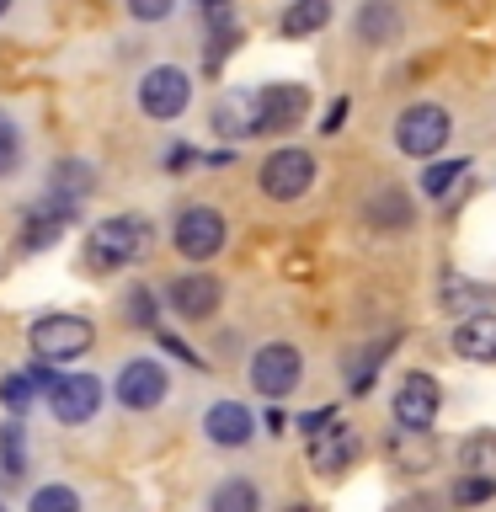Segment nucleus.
<instances>
[{"instance_id": "obj_40", "label": "nucleus", "mask_w": 496, "mask_h": 512, "mask_svg": "<svg viewBox=\"0 0 496 512\" xmlns=\"http://www.w3.org/2000/svg\"><path fill=\"white\" fill-rule=\"evenodd\" d=\"M6 11H11V0H0V16H6Z\"/></svg>"}, {"instance_id": "obj_34", "label": "nucleus", "mask_w": 496, "mask_h": 512, "mask_svg": "<svg viewBox=\"0 0 496 512\" xmlns=\"http://www.w3.org/2000/svg\"><path fill=\"white\" fill-rule=\"evenodd\" d=\"M150 336L160 342V352H171V358H182V363H192V368H203V358H198V352H192V347L182 342V336H171V331H160V326H155Z\"/></svg>"}, {"instance_id": "obj_7", "label": "nucleus", "mask_w": 496, "mask_h": 512, "mask_svg": "<svg viewBox=\"0 0 496 512\" xmlns=\"http://www.w3.org/2000/svg\"><path fill=\"white\" fill-rule=\"evenodd\" d=\"M192 107V75L182 64H155L139 75V112L155 123H176Z\"/></svg>"}, {"instance_id": "obj_33", "label": "nucleus", "mask_w": 496, "mask_h": 512, "mask_svg": "<svg viewBox=\"0 0 496 512\" xmlns=\"http://www.w3.org/2000/svg\"><path fill=\"white\" fill-rule=\"evenodd\" d=\"M123 6H128L134 22H166V16L176 11V0H123Z\"/></svg>"}, {"instance_id": "obj_17", "label": "nucleus", "mask_w": 496, "mask_h": 512, "mask_svg": "<svg viewBox=\"0 0 496 512\" xmlns=\"http://www.w3.org/2000/svg\"><path fill=\"white\" fill-rule=\"evenodd\" d=\"M400 27H406V16H400L395 0H363L358 16H352V32H358V43H368V48L400 43Z\"/></svg>"}, {"instance_id": "obj_20", "label": "nucleus", "mask_w": 496, "mask_h": 512, "mask_svg": "<svg viewBox=\"0 0 496 512\" xmlns=\"http://www.w3.org/2000/svg\"><path fill=\"white\" fill-rule=\"evenodd\" d=\"M384 459H390L395 470H432V464H438V443H432V432L395 427L390 438H384Z\"/></svg>"}, {"instance_id": "obj_22", "label": "nucleus", "mask_w": 496, "mask_h": 512, "mask_svg": "<svg viewBox=\"0 0 496 512\" xmlns=\"http://www.w3.org/2000/svg\"><path fill=\"white\" fill-rule=\"evenodd\" d=\"M203 6V22H208V43H214V59L230 54V48L246 38V27H240V11L230 0H198Z\"/></svg>"}, {"instance_id": "obj_21", "label": "nucleus", "mask_w": 496, "mask_h": 512, "mask_svg": "<svg viewBox=\"0 0 496 512\" xmlns=\"http://www.w3.org/2000/svg\"><path fill=\"white\" fill-rule=\"evenodd\" d=\"M336 16V0H288L278 11V38H315Z\"/></svg>"}, {"instance_id": "obj_30", "label": "nucleus", "mask_w": 496, "mask_h": 512, "mask_svg": "<svg viewBox=\"0 0 496 512\" xmlns=\"http://www.w3.org/2000/svg\"><path fill=\"white\" fill-rule=\"evenodd\" d=\"M123 315L134 320L139 331H155L160 326V299H155V288H144V283H134L123 294Z\"/></svg>"}, {"instance_id": "obj_8", "label": "nucleus", "mask_w": 496, "mask_h": 512, "mask_svg": "<svg viewBox=\"0 0 496 512\" xmlns=\"http://www.w3.org/2000/svg\"><path fill=\"white\" fill-rule=\"evenodd\" d=\"M304 384V352L294 342H267V347H256V358H251V390L256 395H267V400H283V395H294Z\"/></svg>"}, {"instance_id": "obj_38", "label": "nucleus", "mask_w": 496, "mask_h": 512, "mask_svg": "<svg viewBox=\"0 0 496 512\" xmlns=\"http://www.w3.org/2000/svg\"><path fill=\"white\" fill-rule=\"evenodd\" d=\"M390 512H432V496H406V502H395Z\"/></svg>"}, {"instance_id": "obj_19", "label": "nucleus", "mask_w": 496, "mask_h": 512, "mask_svg": "<svg viewBox=\"0 0 496 512\" xmlns=\"http://www.w3.org/2000/svg\"><path fill=\"white\" fill-rule=\"evenodd\" d=\"M491 299H496V288L464 278V272H448V278L438 283V304H443L448 315H459V320H464V315H486Z\"/></svg>"}, {"instance_id": "obj_18", "label": "nucleus", "mask_w": 496, "mask_h": 512, "mask_svg": "<svg viewBox=\"0 0 496 512\" xmlns=\"http://www.w3.org/2000/svg\"><path fill=\"white\" fill-rule=\"evenodd\" d=\"M448 342H454V352H459L464 363H496V310L464 315Z\"/></svg>"}, {"instance_id": "obj_27", "label": "nucleus", "mask_w": 496, "mask_h": 512, "mask_svg": "<svg viewBox=\"0 0 496 512\" xmlns=\"http://www.w3.org/2000/svg\"><path fill=\"white\" fill-rule=\"evenodd\" d=\"M91 187H96V176H91L86 160H59V166H54V192H59V198L80 203Z\"/></svg>"}, {"instance_id": "obj_1", "label": "nucleus", "mask_w": 496, "mask_h": 512, "mask_svg": "<svg viewBox=\"0 0 496 512\" xmlns=\"http://www.w3.org/2000/svg\"><path fill=\"white\" fill-rule=\"evenodd\" d=\"M155 251V224L144 214H112L102 224H91L86 235V256L96 272H118V267H134Z\"/></svg>"}, {"instance_id": "obj_10", "label": "nucleus", "mask_w": 496, "mask_h": 512, "mask_svg": "<svg viewBox=\"0 0 496 512\" xmlns=\"http://www.w3.org/2000/svg\"><path fill=\"white\" fill-rule=\"evenodd\" d=\"M102 395H107V384L96 379V374H59L54 379V390H48V411H54V422L64 427H86L96 411H102Z\"/></svg>"}, {"instance_id": "obj_5", "label": "nucleus", "mask_w": 496, "mask_h": 512, "mask_svg": "<svg viewBox=\"0 0 496 512\" xmlns=\"http://www.w3.org/2000/svg\"><path fill=\"white\" fill-rule=\"evenodd\" d=\"M448 134H454V118L443 102H411L395 118V150L411 160H432L448 144Z\"/></svg>"}, {"instance_id": "obj_9", "label": "nucleus", "mask_w": 496, "mask_h": 512, "mask_svg": "<svg viewBox=\"0 0 496 512\" xmlns=\"http://www.w3.org/2000/svg\"><path fill=\"white\" fill-rule=\"evenodd\" d=\"M219 304H224V283L214 278V272H203V267H192V272H176V278L166 283V310L176 320H214L219 315Z\"/></svg>"}, {"instance_id": "obj_11", "label": "nucleus", "mask_w": 496, "mask_h": 512, "mask_svg": "<svg viewBox=\"0 0 496 512\" xmlns=\"http://www.w3.org/2000/svg\"><path fill=\"white\" fill-rule=\"evenodd\" d=\"M438 411H443V384L432 379V374H406L400 379V390L390 400V416H395V427H411V432H432V422H438Z\"/></svg>"}, {"instance_id": "obj_41", "label": "nucleus", "mask_w": 496, "mask_h": 512, "mask_svg": "<svg viewBox=\"0 0 496 512\" xmlns=\"http://www.w3.org/2000/svg\"><path fill=\"white\" fill-rule=\"evenodd\" d=\"M0 512H6V507H0Z\"/></svg>"}, {"instance_id": "obj_16", "label": "nucleus", "mask_w": 496, "mask_h": 512, "mask_svg": "<svg viewBox=\"0 0 496 512\" xmlns=\"http://www.w3.org/2000/svg\"><path fill=\"white\" fill-rule=\"evenodd\" d=\"M208 123H214L219 139H256V91L230 86L208 112Z\"/></svg>"}, {"instance_id": "obj_25", "label": "nucleus", "mask_w": 496, "mask_h": 512, "mask_svg": "<svg viewBox=\"0 0 496 512\" xmlns=\"http://www.w3.org/2000/svg\"><path fill=\"white\" fill-rule=\"evenodd\" d=\"M459 470L464 475H496V432H470L459 443Z\"/></svg>"}, {"instance_id": "obj_29", "label": "nucleus", "mask_w": 496, "mask_h": 512, "mask_svg": "<svg viewBox=\"0 0 496 512\" xmlns=\"http://www.w3.org/2000/svg\"><path fill=\"white\" fill-rule=\"evenodd\" d=\"M27 512H80V491L64 486V480H48L27 496Z\"/></svg>"}, {"instance_id": "obj_31", "label": "nucleus", "mask_w": 496, "mask_h": 512, "mask_svg": "<svg viewBox=\"0 0 496 512\" xmlns=\"http://www.w3.org/2000/svg\"><path fill=\"white\" fill-rule=\"evenodd\" d=\"M496 496V475H454V491H448V502L454 507H480V502H491Z\"/></svg>"}, {"instance_id": "obj_28", "label": "nucleus", "mask_w": 496, "mask_h": 512, "mask_svg": "<svg viewBox=\"0 0 496 512\" xmlns=\"http://www.w3.org/2000/svg\"><path fill=\"white\" fill-rule=\"evenodd\" d=\"M464 171H470V160H432V166H427L422 176H416V187H422L427 198H448Z\"/></svg>"}, {"instance_id": "obj_37", "label": "nucleus", "mask_w": 496, "mask_h": 512, "mask_svg": "<svg viewBox=\"0 0 496 512\" xmlns=\"http://www.w3.org/2000/svg\"><path fill=\"white\" fill-rule=\"evenodd\" d=\"M342 118H347V102H331V112L320 118V134H342Z\"/></svg>"}, {"instance_id": "obj_23", "label": "nucleus", "mask_w": 496, "mask_h": 512, "mask_svg": "<svg viewBox=\"0 0 496 512\" xmlns=\"http://www.w3.org/2000/svg\"><path fill=\"white\" fill-rule=\"evenodd\" d=\"M208 512H262V486L246 475H230L208 491Z\"/></svg>"}, {"instance_id": "obj_6", "label": "nucleus", "mask_w": 496, "mask_h": 512, "mask_svg": "<svg viewBox=\"0 0 496 512\" xmlns=\"http://www.w3.org/2000/svg\"><path fill=\"white\" fill-rule=\"evenodd\" d=\"M224 214L214 203H187L182 214H176V224H171V246H176V256H187L192 267H203L208 256H219L224 251Z\"/></svg>"}, {"instance_id": "obj_4", "label": "nucleus", "mask_w": 496, "mask_h": 512, "mask_svg": "<svg viewBox=\"0 0 496 512\" xmlns=\"http://www.w3.org/2000/svg\"><path fill=\"white\" fill-rule=\"evenodd\" d=\"M171 395V368L155 358V352H144V358H128L118 374H112V400H118L123 411H155L166 406Z\"/></svg>"}, {"instance_id": "obj_14", "label": "nucleus", "mask_w": 496, "mask_h": 512, "mask_svg": "<svg viewBox=\"0 0 496 512\" xmlns=\"http://www.w3.org/2000/svg\"><path fill=\"white\" fill-rule=\"evenodd\" d=\"M203 438L214 448H246L256 438L251 406H240V400H214V406L203 411Z\"/></svg>"}, {"instance_id": "obj_32", "label": "nucleus", "mask_w": 496, "mask_h": 512, "mask_svg": "<svg viewBox=\"0 0 496 512\" xmlns=\"http://www.w3.org/2000/svg\"><path fill=\"white\" fill-rule=\"evenodd\" d=\"M22 155H27L22 128H16L11 112H0V176H16V171H22Z\"/></svg>"}, {"instance_id": "obj_39", "label": "nucleus", "mask_w": 496, "mask_h": 512, "mask_svg": "<svg viewBox=\"0 0 496 512\" xmlns=\"http://www.w3.org/2000/svg\"><path fill=\"white\" fill-rule=\"evenodd\" d=\"M283 512H315V507H304V502H288Z\"/></svg>"}, {"instance_id": "obj_35", "label": "nucleus", "mask_w": 496, "mask_h": 512, "mask_svg": "<svg viewBox=\"0 0 496 512\" xmlns=\"http://www.w3.org/2000/svg\"><path fill=\"white\" fill-rule=\"evenodd\" d=\"M336 422V406H315V411H304V416H294V427L304 432V438H315V432H326Z\"/></svg>"}, {"instance_id": "obj_12", "label": "nucleus", "mask_w": 496, "mask_h": 512, "mask_svg": "<svg viewBox=\"0 0 496 512\" xmlns=\"http://www.w3.org/2000/svg\"><path fill=\"white\" fill-rule=\"evenodd\" d=\"M304 112H310V91L283 80V86H256V134H283V128H299Z\"/></svg>"}, {"instance_id": "obj_36", "label": "nucleus", "mask_w": 496, "mask_h": 512, "mask_svg": "<svg viewBox=\"0 0 496 512\" xmlns=\"http://www.w3.org/2000/svg\"><path fill=\"white\" fill-rule=\"evenodd\" d=\"M262 427L272 432V438H283V432H288V427H294V416H288V411H278V406H272V411L262 416Z\"/></svg>"}, {"instance_id": "obj_26", "label": "nucleus", "mask_w": 496, "mask_h": 512, "mask_svg": "<svg viewBox=\"0 0 496 512\" xmlns=\"http://www.w3.org/2000/svg\"><path fill=\"white\" fill-rule=\"evenodd\" d=\"M390 347H395V336H379L374 347L358 352V363H352V374H347V390H352V395H368V390H374V374H379V363L390 358Z\"/></svg>"}, {"instance_id": "obj_2", "label": "nucleus", "mask_w": 496, "mask_h": 512, "mask_svg": "<svg viewBox=\"0 0 496 512\" xmlns=\"http://www.w3.org/2000/svg\"><path fill=\"white\" fill-rule=\"evenodd\" d=\"M27 347L38 363H75L86 358V352L96 347V326L86 315H70V310H54V315H38L27 326Z\"/></svg>"}, {"instance_id": "obj_13", "label": "nucleus", "mask_w": 496, "mask_h": 512, "mask_svg": "<svg viewBox=\"0 0 496 512\" xmlns=\"http://www.w3.org/2000/svg\"><path fill=\"white\" fill-rule=\"evenodd\" d=\"M363 459V432L352 422H331L326 432L310 438V470L315 475H347Z\"/></svg>"}, {"instance_id": "obj_15", "label": "nucleus", "mask_w": 496, "mask_h": 512, "mask_svg": "<svg viewBox=\"0 0 496 512\" xmlns=\"http://www.w3.org/2000/svg\"><path fill=\"white\" fill-rule=\"evenodd\" d=\"M363 224H368V230H384V235L411 230V224H416L411 192H406V187H374V192L363 198Z\"/></svg>"}, {"instance_id": "obj_3", "label": "nucleus", "mask_w": 496, "mask_h": 512, "mask_svg": "<svg viewBox=\"0 0 496 512\" xmlns=\"http://www.w3.org/2000/svg\"><path fill=\"white\" fill-rule=\"evenodd\" d=\"M315 171L320 166L304 144H278V150H267V160L256 166V187H262L272 203H299L304 192L315 187Z\"/></svg>"}, {"instance_id": "obj_24", "label": "nucleus", "mask_w": 496, "mask_h": 512, "mask_svg": "<svg viewBox=\"0 0 496 512\" xmlns=\"http://www.w3.org/2000/svg\"><path fill=\"white\" fill-rule=\"evenodd\" d=\"M0 475L6 480L27 475V427H22V416H6V427H0Z\"/></svg>"}]
</instances>
